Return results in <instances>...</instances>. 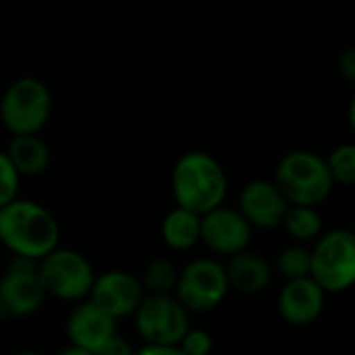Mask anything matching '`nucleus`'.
I'll use <instances>...</instances> for the list:
<instances>
[{
    "instance_id": "1",
    "label": "nucleus",
    "mask_w": 355,
    "mask_h": 355,
    "mask_svg": "<svg viewBox=\"0 0 355 355\" xmlns=\"http://www.w3.org/2000/svg\"><path fill=\"white\" fill-rule=\"evenodd\" d=\"M59 222L44 205L15 199L0 209V243L13 255L40 261L59 247Z\"/></svg>"
},
{
    "instance_id": "2",
    "label": "nucleus",
    "mask_w": 355,
    "mask_h": 355,
    "mask_svg": "<svg viewBox=\"0 0 355 355\" xmlns=\"http://www.w3.org/2000/svg\"><path fill=\"white\" fill-rule=\"evenodd\" d=\"M171 193L175 207L205 216L224 205L228 178L222 163L203 150L184 153L171 169Z\"/></svg>"
},
{
    "instance_id": "3",
    "label": "nucleus",
    "mask_w": 355,
    "mask_h": 355,
    "mask_svg": "<svg viewBox=\"0 0 355 355\" xmlns=\"http://www.w3.org/2000/svg\"><path fill=\"white\" fill-rule=\"evenodd\" d=\"M274 184L280 189L288 205L305 207H318L334 189L326 159L303 148L291 150L280 159Z\"/></svg>"
},
{
    "instance_id": "4",
    "label": "nucleus",
    "mask_w": 355,
    "mask_h": 355,
    "mask_svg": "<svg viewBox=\"0 0 355 355\" xmlns=\"http://www.w3.org/2000/svg\"><path fill=\"white\" fill-rule=\"evenodd\" d=\"M309 278L326 293H345L355 284V234L336 228L320 234L311 249Z\"/></svg>"
},
{
    "instance_id": "5",
    "label": "nucleus",
    "mask_w": 355,
    "mask_h": 355,
    "mask_svg": "<svg viewBox=\"0 0 355 355\" xmlns=\"http://www.w3.org/2000/svg\"><path fill=\"white\" fill-rule=\"evenodd\" d=\"M53 96L38 78L15 80L0 101V121L13 136H32L49 123Z\"/></svg>"
},
{
    "instance_id": "6",
    "label": "nucleus",
    "mask_w": 355,
    "mask_h": 355,
    "mask_svg": "<svg viewBox=\"0 0 355 355\" xmlns=\"http://www.w3.org/2000/svg\"><path fill=\"white\" fill-rule=\"evenodd\" d=\"M38 276L46 297L61 301H84L90 297L96 280L92 263L76 249L57 247L44 259L38 261Z\"/></svg>"
},
{
    "instance_id": "7",
    "label": "nucleus",
    "mask_w": 355,
    "mask_h": 355,
    "mask_svg": "<svg viewBox=\"0 0 355 355\" xmlns=\"http://www.w3.org/2000/svg\"><path fill=\"white\" fill-rule=\"evenodd\" d=\"M230 291L226 266L211 257L193 259L178 272L173 297L191 311H209L222 305Z\"/></svg>"
},
{
    "instance_id": "8",
    "label": "nucleus",
    "mask_w": 355,
    "mask_h": 355,
    "mask_svg": "<svg viewBox=\"0 0 355 355\" xmlns=\"http://www.w3.org/2000/svg\"><path fill=\"white\" fill-rule=\"evenodd\" d=\"M134 318L136 330L146 345H180L191 330L189 311L173 295H144Z\"/></svg>"
},
{
    "instance_id": "9",
    "label": "nucleus",
    "mask_w": 355,
    "mask_h": 355,
    "mask_svg": "<svg viewBox=\"0 0 355 355\" xmlns=\"http://www.w3.org/2000/svg\"><path fill=\"white\" fill-rule=\"evenodd\" d=\"M46 293L38 276V261L13 255L0 276V303L11 318H28L44 305Z\"/></svg>"
},
{
    "instance_id": "10",
    "label": "nucleus",
    "mask_w": 355,
    "mask_h": 355,
    "mask_svg": "<svg viewBox=\"0 0 355 355\" xmlns=\"http://www.w3.org/2000/svg\"><path fill=\"white\" fill-rule=\"evenodd\" d=\"M251 230L253 228L239 214V209L222 205L201 216V243L218 255L232 257L249 249Z\"/></svg>"
},
{
    "instance_id": "11",
    "label": "nucleus",
    "mask_w": 355,
    "mask_h": 355,
    "mask_svg": "<svg viewBox=\"0 0 355 355\" xmlns=\"http://www.w3.org/2000/svg\"><path fill=\"white\" fill-rule=\"evenodd\" d=\"M142 297V284L134 274L123 270H111L103 276H96L88 299L103 311H107L111 318L119 320L134 315Z\"/></svg>"
},
{
    "instance_id": "12",
    "label": "nucleus",
    "mask_w": 355,
    "mask_h": 355,
    "mask_svg": "<svg viewBox=\"0 0 355 355\" xmlns=\"http://www.w3.org/2000/svg\"><path fill=\"white\" fill-rule=\"evenodd\" d=\"M67 338L69 345L82 347L90 353H98L117 332V320L94 305L90 299H84L73 305L67 315Z\"/></svg>"
},
{
    "instance_id": "13",
    "label": "nucleus",
    "mask_w": 355,
    "mask_h": 355,
    "mask_svg": "<svg viewBox=\"0 0 355 355\" xmlns=\"http://www.w3.org/2000/svg\"><path fill=\"white\" fill-rule=\"evenodd\" d=\"M288 201L270 180H251L239 195V214L251 228L272 230L282 226Z\"/></svg>"
},
{
    "instance_id": "14",
    "label": "nucleus",
    "mask_w": 355,
    "mask_h": 355,
    "mask_svg": "<svg viewBox=\"0 0 355 355\" xmlns=\"http://www.w3.org/2000/svg\"><path fill=\"white\" fill-rule=\"evenodd\" d=\"M326 293L311 280H288L278 295V311L291 326H309L324 311Z\"/></svg>"
},
{
    "instance_id": "15",
    "label": "nucleus",
    "mask_w": 355,
    "mask_h": 355,
    "mask_svg": "<svg viewBox=\"0 0 355 355\" xmlns=\"http://www.w3.org/2000/svg\"><path fill=\"white\" fill-rule=\"evenodd\" d=\"M226 274H228L230 288H236L247 295L261 293L272 280V268H270L268 259L249 249H245L228 259Z\"/></svg>"
},
{
    "instance_id": "16",
    "label": "nucleus",
    "mask_w": 355,
    "mask_h": 355,
    "mask_svg": "<svg viewBox=\"0 0 355 355\" xmlns=\"http://www.w3.org/2000/svg\"><path fill=\"white\" fill-rule=\"evenodd\" d=\"M19 175H40L51 165V148L38 136H13L5 150Z\"/></svg>"
},
{
    "instance_id": "17",
    "label": "nucleus",
    "mask_w": 355,
    "mask_h": 355,
    "mask_svg": "<svg viewBox=\"0 0 355 355\" xmlns=\"http://www.w3.org/2000/svg\"><path fill=\"white\" fill-rule=\"evenodd\" d=\"M161 239L173 251H189L201 243V216L173 207L161 222Z\"/></svg>"
},
{
    "instance_id": "18",
    "label": "nucleus",
    "mask_w": 355,
    "mask_h": 355,
    "mask_svg": "<svg viewBox=\"0 0 355 355\" xmlns=\"http://www.w3.org/2000/svg\"><path fill=\"white\" fill-rule=\"evenodd\" d=\"M178 272L180 270L173 266V261L165 257H155L144 266L142 276L138 280L142 284L144 295H173Z\"/></svg>"
},
{
    "instance_id": "19",
    "label": "nucleus",
    "mask_w": 355,
    "mask_h": 355,
    "mask_svg": "<svg viewBox=\"0 0 355 355\" xmlns=\"http://www.w3.org/2000/svg\"><path fill=\"white\" fill-rule=\"evenodd\" d=\"M282 226L295 241H301V243L318 241L322 234V216L318 214L315 207L288 205Z\"/></svg>"
},
{
    "instance_id": "20",
    "label": "nucleus",
    "mask_w": 355,
    "mask_h": 355,
    "mask_svg": "<svg viewBox=\"0 0 355 355\" xmlns=\"http://www.w3.org/2000/svg\"><path fill=\"white\" fill-rule=\"evenodd\" d=\"M276 268H278L280 276L286 278V282L309 278V274H311V251L305 249L303 245H291V247L280 251V255L276 259Z\"/></svg>"
},
{
    "instance_id": "21",
    "label": "nucleus",
    "mask_w": 355,
    "mask_h": 355,
    "mask_svg": "<svg viewBox=\"0 0 355 355\" xmlns=\"http://www.w3.org/2000/svg\"><path fill=\"white\" fill-rule=\"evenodd\" d=\"M328 171L334 184H355V144H338L326 159Z\"/></svg>"
},
{
    "instance_id": "22",
    "label": "nucleus",
    "mask_w": 355,
    "mask_h": 355,
    "mask_svg": "<svg viewBox=\"0 0 355 355\" xmlns=\"http://www.w3.org/2000/svg\"><path fill=\"white\" fill-rule=\"evenodd\" d=\"M19 180L21 175L9 161L7 153L0 150V209L19 199Z\"/></svg>"
},
{
    "instance_id": "23",
    "label": "nucleus",
    "mask_w": 355,
    "mask_h": 355,
    "mask_svg": "<svg viewBox=\"0 0 355 355\" xmlns=\"http://www.w3.org/2000/svg\"><path fill=\"white\" fill-rule=\"evenodd\" d=\"M178 347H180L187 355H211L214 338L207 330L191 326V330L184 334V338L180 340Z\"/></svg>"
},
{
    "instance_id": "24",
    "label": "nucleus",
    "mask_w": 355,
    "mask_h": 355,
    "mask_svg": "<svg viewBox=\"0 0 355 355\" xmlns=\"http://www.w3.org/2000/svg\"><path fill=\"white\" fill-rule=\"evenodd\" d=\"M336 67H338V73L345 82L355 84V46H349L338 55Z\"/></svg>"
},
{
    "instance_id": "25",
    "label": "nucleus",
    "mask_w": 355,
    "mask_h": 355,
    "mask_svg": "<svg viewBox=\"0 0 355 355\" xmlns=\"http://www.w3.org/2000/svg\"><path fill=\"white\" fill-rule=\"evenodd\" d=\"M96 355H136V349L132 347L128 338H123L121 334H115Z\"/></svg>"
},
{
    "instance_id": "26",
    "label": "nucleus",
    "mask_w": 355,
    "mask_h": 355,
    "mask_svg": "<svg viewBox=\"0 0 355 355\" xmlns=\"http://www.w3.org/2000/svg\"><path fill=\"white\" fill-rule=\"evenodd\" d=\"M136 355H187V353L178 345H173V347H167V345H144L142 349L136 351Z\"/></svg>"
},
{
    "instance_id": "27",
    "label": "nucleus",
    "mask_w": 355,
    "mask_h": 355,
    "mask_svg": "<svg viewBox=\"0 0 355 355\" xmlns=\"http://www.w3.org/2000/svg\"><path fill=\"white\" fill-rule=\"evenodd\" d=\"M55 355H94V353L86 351V349H82V347H76V345H65V347L59 349Z\"/></svg>"
},
{
    "instance_id": "28",
    "label": "nucleus",
    "mask_w": 355,
    "mask_h": 355,
    "mask_svg": "<svg viewBox=\"0 0 355 355\" xmlns=\"http://www.w3.org/2000/svg\"><path fill=\"white\" fill-rule=\"evenodd\" d=\"M347 119H349V125H351V130L355 132V96L351 98V103H349V109H347Z\"/></svg>"
},
{
    "instance_id": "29",
    "label": "nucleus",
    "mask_w": 355,
    "mask_h": 355,
    "mask_svg": "<svg viewBox=\"0 0 355 355\" xmlns=\"http://www.w3.org/2000/svg\"><path fill=\"white\" fill-rule=\"evenodd\" d=\"M15 355H42V353H38V351H19Z\"/></svg>"
},
{
    "instance_id": "30",
    "label": "nucleus",
    "mask_w": 355,
    "mask_h": 355,
    "mask_svg": "<svg viewBox=\"0 0 355 355\" xmlns=\"http://www.w3.org/2000/svg\"><path fill=\"white\" fill-rule=\"evenodd\" d=\"M353 234H355V226H353Z\"/></svg>"
}]
</instances>
